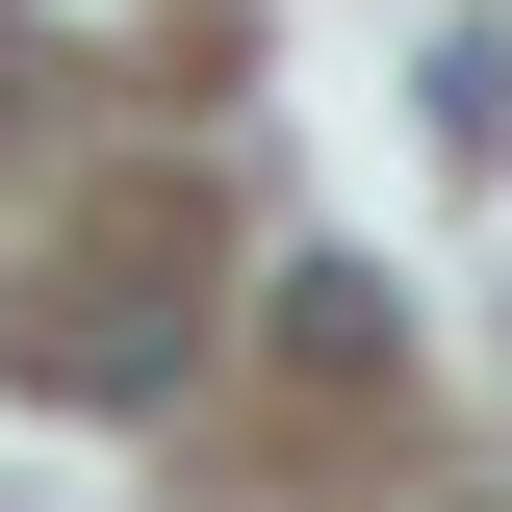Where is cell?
Masks as SVG:
<instances>
[{"instance_id":"6da1fadb","label":"cell","mask_w":512,"mask_h":512,"mask_svg":"<svg viewBox=\"0 0 512 512\" xmlns=\"http://www.w3.org/2000/svg\"><path fill=\"white\" fill-rule=\"evenodd\" d=\"M0 384H52V410H154V384H180V205L77 231L52 282L0 308Z\"/></svg>"},{"instance_id":"7a4b0ae2","label":"cell","mask_w":512,"mask_h":512,"mask_svg":"<svg viewBox=\"0 0 512 512\" xmlns=\"http://www.w3.org/2000/svg\"><path fill=\"white\" fill-rule=\"evenodd\" d=\"M436 154H512V52H487V26L436 52Z\"/></svg>"}]
</instances>
